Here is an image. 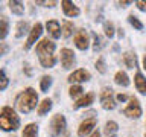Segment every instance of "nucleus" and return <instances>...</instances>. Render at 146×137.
Instances as JSON below:
<instances>
[{"label": "nucleus", "mask_w": 146, "mask_h": 137, "mask_svg": "<svg viewBox=\"0 0 146 137\" xmlns=\"http://www.w3.org/2000/svg\"><path fill=\"white\" fill-rule=\"evenodd\" d=\"M36 102H38V94L34 88L29 87L20 94V98L17 100V107L21 113H29L36 107Z\"/></svg>", "instance_id": "nucleus-2"}, {"label": "nucleus", "mask_w": 146, "mask_h": 137, "mask_svg": "<svg viewBox=\"0 0 146 137\" xmlns=\"http://www.w3.org/2000/svg\"><path fill=\"white\" fill-rule=\"evenodd\" d=\"M36 5H46V6H55L56 2H36Z\"/></svg>", "instance_id": "nucleus-34"}, {"label": "nucleus", "mask_w": 146, "mask_h": 137, "mask_svg": "<svg viewBox=\"0 0 146 137\" xmlns=\"http://www.w3.org/2000/svg\"><path fill=\"white\" fill-rule=\"evenodd\" d=\"M41 32H43V25H41V23H35L34 27H32V31H31V34H29V38H27L26 44H25V49H31L32 46L35 44V41L40 38Z\"/></svg>", "instance_id": "nucleus-8"}, {"label": "nucleus", "mask_w": 146, "mask_h": 137, "mask_svg": "<svg viewBox=\"0 0 146 137\" xmlns=\"http://www.w3.org/2000/svg\"><path fill=\"white\" fill-rule=\"evenodd\" d=\"M90 137H100V132H99L98 130H96V131L91 132V136H90Z\"/></svg>", "instance_id": "nucleus-36"}, {"label": "nucleus", "mask_w": 146, "mask_h": 137, "mask_svg": "<svg viewBox=\"0 0 146 137\" xmlns=\"http://www.w3.org/2000/svg\"><path fill=\"white\" fill-rule=\"evenodd\" d=\"M61 5H62V11H64V14H66L67 17H78L79 15V8H78L73 2L62 0Z\"/></svg>", "instance_id": "nucleus-11"}, {"label": "nucleus", "mask_w": 146, "mask_h": 137, "mask_svg": "<svg viewBox=\"0 0 146 137\" xmlns=\"http://www.w3.org/2000/svg\"><path fill=\"white\" fill-rule=\"evenodd\" d=\"M50 85H52V78H50V76H43V78H41V90L47 91Z\"/></svg>", "instance_id": "nucleus-25"}, {"label": "nucleus", "mask_w": 146, "mask_h": 137, "mask_svg": "<svg viewBox=\"0 0 146 137\" xmlns=\"http://www.w3.org/2000/svg\"><path fill=\"white\" fill-rule=\"evenodd\" d=\"M100 104H102V107L105 110H114V107H116L113 90L110 88V87H105V88L100 91Z\"/></svg>", "instance_id": "nucleus-6"}, {"label": "nucleus", "mask_w": 146, "mask_h": 137, "mask_svg": "<svg viewBox=\"0 0 146 137\" xmlns=\"http://www.w3.org/2000/svg\"><path fill=\"white\" fill-rule=\"evenodd\" d=\"M123 61H125L128 68L137 67V58H135V53H132V52H126L123 55Z\"/></svg>", "instance_id": "nucleus-17"}, {"label": "nucleus", "mask_w": 146, "mask_h": 137, "mask_svg": "<svg viewBox=\"0 0 146 137\" xmlns=\"http://www.w3.org/2000/svg\"><path fill=\"white\" fill-rule=\"evenodd\" d=\"M8 31H9L8 20L5 17H2V18H0V40H3L5 37L8 35Z\"/></svg>", "instance_id": "nucleus-21"}, {"label": "nucleus", "mask_w": 146, "mask_h": 137, "mask_svg": "<svg viewBox=\"0 0 146 137\" xmlns=\"http://www.w3.org/2000/svg\"><path fill=\"white\" fill-rule=\"evenodd\" d=\"M134 81H135L137 90H139L141 94H146V79H145V76L139 72V73L135 75V79H134Z\"/></svg>", "instance_id": "nucleus-16"}, {"label": "nucleus", "mask_w": 146, "mask_h": 137, "mask_svg": "<svg viewBox=\"0 0 146 137\" xmlns=\"http://www.w3.org/2000/svg\"><path fill=\"white\" fill-rule=\"evenodd\" d=\"M104 31H105V35L111 38V37L114 35V25H113L111 21H105V25H104Z\"/></svg>", "instance_id": "nucleus-24"}, {"label": "nucleus", "mask_w": 146, "mask_h": 137, "mask_svg": "<svg viewBox=\"0 0 146 137\" xmlns=\"http://www.w3.org/2000/svg\"><path fill=\"white\" fill-rule=\"evenodd\" d=\"M119 5H120L122 8H125L126 5H131V2H119Z\"/></svg>", "instance_id": "nucleus-37"}, {"label": "nucleus", "mask_w": 146, "mask_h": 137, "mask_svg": "<svg viewBox=\"0 0 146 137\" xmlns=\"http://www.w3.org/2000/svg\"><path fill=\"white\" fill-rule=\"evenodd\" d=\"M93 40H94V44H93V50L94 52H98V50L100 49V43H102V41H100V37L98 35V34H93Z\"/></svg>", "instance_id": "nucleus-30"}, {"label": "nucleus", "mask_w": 146, "mask_h": 137, "mask_svg": "<svg viewBox=\"0 0 146 137\" xmlns=\"http://www.w3.org/2000/svg\"><path fill=\"white\" fill-rule=\"evenodd\" d=\"M50 108H52V100H50V99H44L43 102L40 104V107H38V114H40V116H44L46 113L50 111Z\"/></svg>", "instance_id": "nucleus-20"}, {"label": "nucleus", "mask_w": 146, "mask_h": 137, "mask_svg": "<svg viewBox=\"0 0 146 137\" xmlns=\"http://www.w3.org/2000/svg\"><path fill=\"white\" fill-rule=\"evenodd\" d=\"M72 32H73V23L72 21H66L62 25V35L66 37V38H68V37L72 35Z\"/></svg>", "instance_id": "nucleus-23"}, {"label": "nucleus", "mask_w": 146, "mask_h": 137, "mask_svg": "<svg viewBox=\"0 0 146 137\" xmlns=\"http://www.w3.org/2000/svg\"><path fill=\"white\" fill-rule=\"evenodd\" d=\"M90 73L84 70V68H79V70H75L72 73L70 76H68V81L70 82H85V81H88L90 79Z\"/></svg>", "instance_id": "nucleus-12"}, {"label": "nucleus", "mask_w": 146, "mask_h": 137, "mask_svg": "<svg viewBox=\"0 0 146 137\" xmlns=\"http://www.w3.org/2000/svg\"><path fill=\"white\" fill-rule=\"evenodd\" d=\"M23 137H38V126L36 123H29L25 126V130L21 132Z\"/></svg>", "instance_id": "nucleus-15"}, {"label": "nucleus", "mask_w": 146, "mask_h": 137, "mask_svg": "<svg viewBox=\"0 0 146 137\" xmlns=\"http://www.w3.org/2000/svg\"><path fill=\"white\" fill-rule=\"evenodd\" d=\"M9 84V79L6 76V73H5V70H0V90H5Z\"/></svg>", "instance_id": "nucleus-26"}, {"label": "nucleus", "mask_w": 146, "mask_h": 137, "mask_svg": "<svg viewBox=\"0 0 146 137\" xmlns=\"http://www.w3.org/2000/svg\"><path fill=\"white\" fill-rule=\"evenodd\" d=\"M117 128H119V126H117L116 122H113V120H111V122H107V125H105V134L110 136L111 132H116Z\"/></svg>", "instance_id": "nucleus-27"}, {"label": "nucleus", "mask_w": 146, "mask_h": 137, "mask_svg": "<svg viewBox=\"0 0 146 137\" xmlns=\"http://www.w3.org/2000/svg\"><path fill=\"white\" fill-rule=\"evenodd\" d=\"M114 81H116V84L122 85V87H128L129 85V78L125 72H117L116 76H114Z\"/></svg>", "instance_id": "nucleus-18"}, {"label": "nucleus", "mask_w": 146, "mask_h": 137, "mask_svg": "<svg viewBox=\"0 0 146 137\" xmlns=\"http://www.w3.org/2000/svg\"><path fill=\"white\" fill-rule=\"evenodd\" d=\"M128 20H129V23L135 27V29H139V31L143 29V25H141V21H140L135 15H129V17H128Z\"/></svg>", "instance_id": "nucleus-28"}, {"label": "nucleus", "mask_w": 146, "mask_h": 137, "mask_svg": "<svg viewBox=\"0 0 146 137\" xmlns=\"http://www.w3.org/2000/svg\"><path fill=\"white\" fill-rule=\"evenodd\" d=\"M61 64L64 68H72L75 64V53L70 49H62L61 50Z\"/></svg>", "instance_id": "nucleus-10"}, {"label": "nucleus", "mask_w": 146, "mask_h": 137, "mask_svg": "<svg viewBox=\"0 0 146 137\" xmlns=\"http://www.w3.org/2000/svg\"><path fill=\"white\" fill-rule=\"evenodd\" d=\"M67 128V122H66V117L62 114H55L52 122H50V128H49V132L52 137H56L59 136L61 132L66 131Z\"/></svg>", "instance_id": "nucleus-4"}, {"label": "nucleus", "mask_w": 146, "mask_h": 137, "mask_svg": "<svg viewBox=\"0 0 146 137\" xmlns=\"http://www.w3.org/2000/svg\"><path fill=\"white\" fill-rule=\"evenodd\" d=\"M46 27H47V32L52 38H59V37H61V26H59V23L56 20L47 21Z\"/></svg>", "instance_id": "nucleus-13"}, {"label": "nucleus", "mask_w": 146, "mask_h": 137, "mask_svg": "<svg viewBox=\"0 0 146 137\" xmlns=\"http://www.w3.org/2000/svg\"><path fill=\"white\" fill-rule=\"evenodd\" d=\"M75 44L79 50H85L88 47V34L84 29H79L75 35Z\"/></svg>", "instance_id": "nucleus-9"}, {"label": "nucleus", "mask_w": 146, "mask_h": 137, "mask_svg": "<svg viewBox=\"0 0 146 137\" xmlns=\"http://www.w3.org/2000/svg\"><path fill=\"white\" fill-rule=\"evenodd\" d=\"M96 122H98V119H96V117H88V119H85V120L79 125L78 136H79V137H85L87 134H90V132L93 131V128L96 126Z\"/></svg>", "instance_id": "nucleus-7"}, {"label": "nucleus", "mask_w": 146, "mask_h": 137, "mask_svg": "<svg viewBox=\"0 0 146 137\" xmlns=\"http://www.w3.org/2000/svg\"><path fill=\"white\" fill-rule=\"evenodd\" d=\"M36 53H38V58H40V63L44 68H50L55 66L56 63V58L53 55V50H55V43L50 41L49 38H44L41 40L38 44H36Z\"/></svg>", "instance_id": "nucleus-1"}, {"label": "nucleus", "mask_w": 146, "mask_h": 137, "mask_svg": "<svg viewBox=\"0 0 146 137\" xmlns=\"http://www.w3.org/2000/svg\"><path fill=\"white\" fill-rule=\"evenodd\" d=\"M143 68L146 70V55H145V58H143Z\"/></svg>", "instance_id": "nucleus-38"}, {"label": "nucleus", "mask_w": 146, "mask_h": 137, "mask_svg": "<svg viewBox=\"0 0 146 137\" xmlns=\"http://www.w3.org/2000/svg\"><path fill=\"white\" fill-rule=\"evenodd\" d=\"M8 52V44L6 43H0V57H3Z\"/></svg>", "instance_id": "nucleus-33"}, {"label": "nucleus", "mask_w": 146, "mask_h": 137, "mask_svg": "<svg viewBox=\"0 0 146 137\" xmlns=\"http://www.w3.org/2000/svg\"><path fill=\"white\" fill-rule=\"evenodd\" d=\"M96 68H98L100 73H105V63H104L102 58H99L98 61H96Z\"/></svg>", "instance_id": "nucleus-31"}, {"label": "nucleus", "mask_w": 146, "mask_h": 137, "mask_svg": "<svg viewBox=\"0 0 146 137\" xmlns=\"http://www.w3.org/2000/svg\"><path fill=\"white\" fill-rule=\"evenodd\" d=\"M128 98H126V94H119L117 96V100H120V102H123V100H126Z\"/></svg>", "instance_id": "nucleus-35"}, {"label": "nucleus", "mask_w": 146, "mask_h": 137, "mask_svg": "<svg viewBox=\"0 0 146 137\" xmlns=\"http://www.w3.org/2000/svg\"><path fill=\"white\" fill-rule=\"evenodd\" d=\"M125 116L128 117H132V119H137L141 116V107H140V102L137 98H129V104L126 105V108L123 110Z\"/></svg>", "instance_id": "nucleus-5"}, {"label": "nucleus", "mask_w": 146, "mask_h": 137, "mask_svg": "<svg viewBox=\"0 0 146 137\" xmlns=\"http://www.w3.org/2000/svg\"><path fill=\"white\" fill-rule=\"evenodd\" d=\"M9 9H11L12 14H15V15H21V14L25 12V6H23V3L17 2V0H11V2H9Z\"/></svg>", "instance_id": "nucleus-19"}, {"label": "nucleus", "mask_w": 146, "mask_h": 137, "mask_svg": "<svg viewBox=\"0 0 146 137\" xmlns=\"http://www.w3.org/2000/svg\"><path fill=\"white\" fill-rule=\"evenodd\" d=\"M82 91H84V90H82V87H81V85H72V87H70V90H68V93H70L72 98H78V96H79Z\"/></svg>", "instance_id": "nucleus-29"}, {"label": "nucleus", "mask_w": 146, "mask_h": 137, "mask_svg": "<svg viewBox=\"0 0 146 137\" xmlns=\"http://www.w3.org/2000/svg\"><path fill=\"white\" fill-rule=\"evenodd\" d=\"M20 125V119L11 107H5L0 113V128L3 131H15Z\"/></svg>", "instance_id": "nucleus-3"}, {"label": "nucleus", "mask_w": 146, "mask_h": 137, "mask_svg": "<svg viewBox=\"0 0 146 137\" xmlns=\"http://www.w3.org/2000/svg\"><path fill=\"white\" fill-rule=\"evenodd\" d=\"M27 27H29L27 21H20V23L17 25V34H15V35L18 37V38H20V37H23V35L27 32Z\"/></svg>", "instance_id": "nucleus-22"}, {"label": "nucleus", "mask_w": 146, "mask_h": 137, "mask_svg": "<svg viewBox=\"0 0 146 137\" xmlns=\"http://www.w3.org/2000/svg\"><path fill=\"white\" fill-rule=\"evenodd\" d=\"M111 137H116V136H111Z\"/></svg>", "instance_id": "nucleus-39"}, {"label": "nucleus", "mask_w": 146, "mask_h": 137, "mask_svg": "<svg viewBox=\"0 0 146 137\" xmlns=\"http://www.w3.org/2000/svg\"><path fill=\"white\" fill-rule=\"evenodd\" d=\"M137 8L140 9V11H145L146 12V2H143V0H139V2H135Z\"/></svg>", "instance_id": "nucleus-32"}, {"label": "nucleus", "mask_w": 146, "mask_h": 137, "mask_svg": "<svg viewBox=\"0 0 146 137\" xmlns=\"http://www.w3.org/2000/svg\"><path fill=\"white\" fill-rule=\"evenodd\" d=\"M93 100H94V94L93 93H87L85 96H82V98L73 105V108L78 110V108H82V107H88V105L93 104Z\"/></svg>", "instance_id": "nucleus-14"}]
</instances>
